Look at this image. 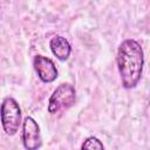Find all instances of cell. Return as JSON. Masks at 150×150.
Returning a JSON list of instances; mask_svg holds the SVG:
<instances>
[{"label":"cell","mask_w":150,"mask_h":150,"mask_svg":"<svg viewBox=\"0 0 150 150\" xmlns=\"http://www.w3.org/2000/svg\"><path fill=\"white\" fill-rule=\"evenodd\" d=\"M81 150H104V146L98 138L90 136L82 143Z\"/></svg>","instance_id":"obj_7"},{"label":"cell","mask_w":150,"mask_h":150,"mask_svg":"<svg viewBox=\"0 0 150 150\" xmlns=\"http://www.w3.org/2000/svg\"><path fill=\"white\" fill-rule=\"evenodd\" d=\"M76 100L75 88L69 83H61L49 97L48 112L55 115L64 109L70 108Z\"/></svg>","instance_id":"obj_3"},{"label":"cell","mask_w":150,"mask_h":150,"mask_svg":"<svg viewBox=\"0 0 150 150\" xmlns=\"http://www.w3.org/2000/svg\"><path fill=\"white\" fill-rule=\"evenodd\" d=\"M0 120L4 131L8 136H13L18 132L21 122V109L16 100L7 96L2 100L0 108Z\"/></svg>","instance_id":"obj_2"},{"label":"cell","mask_w":150,"mask_h":150,"mask_svg":"<svg viewBox=\"0 0 150 150\" xmlns=\"http://www.w3.org/2000/svg\"><path fill=\"white\" fill-rule=\"evenodd\" d=\"M21 139L26 150H38L42 145L40 127L38 122L30 116H26L22 121Z\"/></svg>","instance_id":"obj_4"},{"label":"cell","mask_w":150,"mask_h":150,"mask_svg":"<svg viewBox=\"0 0 150 150\" xmlns=\"http://www.w3.org/2000/svg\"><path fill=\"white\" fill-rule=\"evenodd\" d=\"M116 63L123 87L125 89L135 88L142 77L144 66L142 46L134 39L122 41L117 49Z\"/></svg>","instance_id":"obj_1"},{"label":"cell","mask_w":150,"mask_h":150,"mask_svg":"<svg viewBox=\"0 0 150 150\" xmlns=\"http://www.w3.org/2000/svg\"><path fill=\"white\" fill-rule=\"evenodd\" d=\"M49 47H50L52 53L60 61H66L70 56L71 47H70L69 42L61 35H55L54 38H52V40L49 42Z\"/></svg>","instance_id":"obj_6"},{"label":"cell","mask_w":150,"mask_h":150,"mask_svg":"<svg viewBox=\"0 0 150 150\" xmlns=\"http://www.w3.org/2000/svg\"><path fill=\"white\" fill-rule=\"evenodd\" d=\"M33 66L39 79L42 82L50 83L57 79V69L50 59L42 55H36L33 60Z\"/></svg>","instance_id":"obj_5"}]
</instances>
